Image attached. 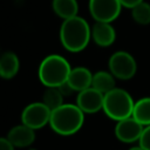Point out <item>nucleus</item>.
Wrapping results in <instances>:
<instances>
[{"instance_id":"nucleus-8","label":"nucleus","mask_w":150,"mask_h":150,"mask_svg":"<svg viewBox=\"0 0 150 150\" xmlns=\"http://www.w3.org/2000/svg\"><path fill=\"white\" fill-rule=\"evenodd\" d=\"M143 128L144 127L138 121H136L132 116H130L121 121H117L114 131L118 141L123 143H134L136 141L138 142Z\"/></svg>"},{"instance_id":"nucleus-21","label":"nucleus","mask_w":150,"mask_h":150,"mask_svg":"<svg viewBox=\"0 0 150 150\" xmlns=\"http://www.w3.org/2000/svg\"><path fill=\"white\" fill-rule=\"evenodd\" d=\"M144 0H120L122 7H125V8H134L136 5H138L139 2H142Z\"/></svg>"},{"instance_id":"nucleus-6","label":"nucleus","mask_w":150,"mask_h":150,"mask_svg":"<svg viewBox=\"0 0 150 150\" xmlns=\"http://www.w3.org/2000/svg\"><path fill=\"white\" fill-rule=\"evenodd\" d=\"M89 12L95 21L112 22L122 9L120 0H89Z\"/></svg>"},{"instance_id":"nucleus-9","label":"nucleus","mask_w":150,"mask_h":150,"mask_svg":"<svg viewBox=\"0 0 150 150\" xmlns=\"http://www.w3.org/2000/svg\"><path fill=\"white\" fill-rule=\"evenodd\" d=\"M103 100L104 94L93 87H89L82 91H79L76 104L84 114H95L103 109Z\"/></svg>"},{"instance_id":"nucleus-4","label":"nucleus","mask_w":150,"mask_h":150,"mask_svg":"<svg viewBox=\"0 0 150 150\" xmlns=\"http://www.w3.org/2000/svg\"><path fill=\"white\" fill-rule=\"evenodd\" d=\"M134 105L135 101L127 90L122 88H114L109 93L104 94L102 110L110 120L117 122L132 116Z\"/></svg>"},{"instance_id":"nucleus-3","label":"nucleus","mask_w":150,"mask_h":150,"mask_svg":"<svg viewBox=\"0 0 150 150\" xmlns=\"http://www.w3.org/2000/svg\"><path fill=\"white\" fill-rule=\"evenodd\" d=\"M71 67L69 62L61 55L52 54L46 56L38 70L39 80L43 86L47 87H60L62 83L67 82L70 74Z\"/></svg>"},{"instance_id":"nucleus-10","label":"nucleus","mask_w":150,"mask_h":150,"mask_svg":"<svg viewBox=\"0 0 150 150\" xmlns=\"http://www.w3.org/2000/svg\"><path fill=\"white\" fill-rule=\"evenodd\" d=\"M91 39L100 47H109L116 40V30L111 22L95 21L91 27Z\"/></svg>"},{"instance_id":"nucleus-13","label":"nucleus","mask_w":150,"mask_h":150,"mask_svg":"<svg viewBox=\"0 0 150 150\" xmlns=\"http://www.w3.org/2000/svg\"><path fill=\"white\" fill-rule=\"evenodd\" d=\"M20 69V60L13 52H5L0 55V77L4 80L13 79Z\"/></svg>"},{"instance_id":"nucleus-18","label":"nucleus","mask_w":150,"mask_h":150,"mask_svg":"<svg viewBox=\"0 0 150 150\" xmlns=\"http://www.w3.org/2000/svg\"><path fill=\"white\" fill-rule=\"evenodd\" d=\"M131 16L138 25H150V4L146 1H142L136 5L134 8H131Z\"/></svg>"},{"instance_id":"nucleus-20","label":"nucleus","mask_w":150,"mask_h":150,"mask_svg":"<svg viewBox=\"0 0 150 150\" xmlns=\"http://www.w3.org/2000/svg\"><path fill=\"white\" fill-rule=\"evenodd\" d=\"M15 146L7 137H0V150H14Z\"/></svg>"},{"instance_id":"nucleus-15","label":"nucleus","mask_w":150,"mask_h":150,"mask_svg":"<svg viewBox=\"0 0 150 150\" xmlns=\"http://www.w3.org/2000/svg\"><path fill=\"white\" fill-rule=\"evenodd\" d=\"M52 7L54 13L63 20L76 16L79 13V4L76 0H53Z\"/></svg>"},{"instance_id":"nucleus-23","label":"nucleus","mask_w":150,"mask_h":150,"mask_svg":"<svg viewBox=\"0 0 150 150\" xmlns=\"http://www.w3.org/2000/svg\"><path fill=\"white\" fill-rule=\"evenodd\" d=\"M128 150H144L142 146H139V145H137V146H131V148H129Z\"/></svg>"},{"instance_id":"nucleus-22","label":"nucleus","mask_w":150,"mask_h":150,"mask_svg":"<svg viewBox=\"0 0 150 150\" xmlns=\"http://www.w3.org/2000/svg\"><path fill=\"white\" fill-rule=\"evenodd\" d=\"M59 89H60V91L63 94V96H69L74 90L71 89V87L68 84V82H64V83H62L60 87H57Z\"/></svg>"},{"instance_id":"nucleus-14","label":"nucleus","mask_w":150,"mask_h":150,"mask_svg":"<svg viewBox=\"0 0 150 150\" xmlns=\"http://www.w3.org/2000/svg\"><path fill=\"white\" fill-rule=\"evenodd\" d=\"M115 76L107 70H98L95 74H93V82L91 87L96 90L101 91L102 94H107L114 88H116V81Z\"/></svg>"},{"instance_id":"nucleus-17","label":"nucleus","mask_w":150,"mask_h":150,"mask_svg":"<svg viewBox=\"0 0 150 150\" xmlns=\"http://www.w3.org/2000/svg\"><path fill=\"white\" fill-rule=\"evenodd\" d=\"M63 94L57 87H47L42 95V102L50 110H54L63 104Z\"/></svg>"},{"instance_id":"nucleus-5","label":"nucleus","mask_w":150,"mask_h":150,"mask_svg":"<svg viewBox=\"0 0 150 150\" xmlns=\"http://www.w3.org/2000/svg\"><path fill=\"white\" fill-rule=\"evenodd\" d=\"M108 67H109V71L117 80H122V81L132 79L137 71V62L135 57L125 50L115 52L109 57Z\"/></svg>"},{"instance_id":"nucleus-11","label":"nucleus","mask_w":150,"mask_h":150,"mask_svg":"<svg viewBox=\"0 0 150 150\" xmlns=\"http://www.w3.org/2000/svg\"><path fill=\"white\" fill-rule=\"evenodd\" d=\"M7 138L15 148H27L32 145L35 141V130L21 123L19 125L13 127L8 131Z\"/></svg>"},{"instance_id":"nucleus-1","label":"nucleus","mask_w":150,"mask_h":150,"mask_svg":"<svg viewBox=\"0 0 150 150\" xmlns=\"http://www.w3.org/2000/svg\"><path fill=\"white\" fill-rule=\"evenodd\" d=\"M91 39V27L81 16L76 15L63 20L60 27V41L64 49L71 53L83 50Z\"/></svg>"},{"instance_id":"nucleus-16","label":"nucleus","mask_w":150,"mask_h":150,"mask_svg":"<svg viewBox=\"0 0 150 150\" xmlns=\"http://www.w3.org/2000/svg\"><path fill=\"white\" fill-rule=\"evenodd\" d=\"M132 117L143 127L150 124V96L142 97L135 102Z\"/></svg>"},{"instance_id":"nucleus-7","label":"nucleus","mask_w":150,"mask_h":150,"mask_svg":"<svg viewBox=\"0 0 150 150\" xmlns=\"http://www.w3.org/2000/svg\"><path fill=\"white\" fill-rule=\"evenodd\" d=\"M52 110L43 102H33L25 107L21 114V121L23 124L36 130L49 124Z\"/></svg>"},{"instance_id":"nucleus-12","label":"nucleus","mask_w":150,"mask_h":150,"mask_svg":"<svg viewBox=\"0 0 150 150\" xmlns=\"http://www.w3.org/2000/svg\"><path fill=\"white\" fill-rule=\"evenodd\" d=\"M67 82H68V84L71 87V89L74 91H77V93L82 91V90L91 87L93 73L86 67L71 68Z\"/></svg>"},{"instance_id":"nucleus-19","label":"nucleus","mask_w":150,"mask_h":150,"mask_svg":"<svg viewBox=\"0 0 150 150\" xmlns=\"http://www.w3.org/2000/svg\"><path fill=\"white\" fill-rule=\"evenodd\" d=\"M138 145L144 150H150V124L143 128L142 135L138 139Z\"/></svg>"},{"instance_id":"nucleus-2","label":"nucleus","mask_w":150,"mask_h":150,"mask_svg":"<svg viewBox=\"0 0 150 150\" xmlns=\"http://www.w3.org/2000/svg\"><path fill=\"white\" fill-rule=\"evenodd\" d=\"M84 123V112L77 104L63 103L59 108L52 110L49 125L61 136H70L76 134Z\"/></svg>"}]
</instances>
